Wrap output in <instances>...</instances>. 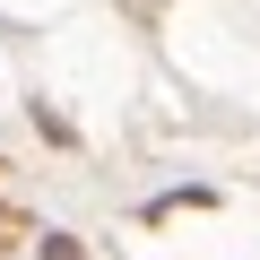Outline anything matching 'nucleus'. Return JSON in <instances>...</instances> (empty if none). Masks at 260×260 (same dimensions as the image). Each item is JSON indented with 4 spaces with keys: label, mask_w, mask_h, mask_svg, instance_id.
Returning <instances> with one entry per match:
<instances>
[{
    "label": "nucleus",
    "mask_w": 260,
    "mask_h": 260,
    "mask_svg": "<svg viewBox=\"0 0 260 260\" xmlns=\"http://www.w3.org/2000/svg\"><path fill=\"white\" fill-rule=\"evenodd\" d=\"M44 260H87V251H78L70 234H44Z\"/></svg>",
    "instance_id": "f257e3e1"
}]
</instances>
